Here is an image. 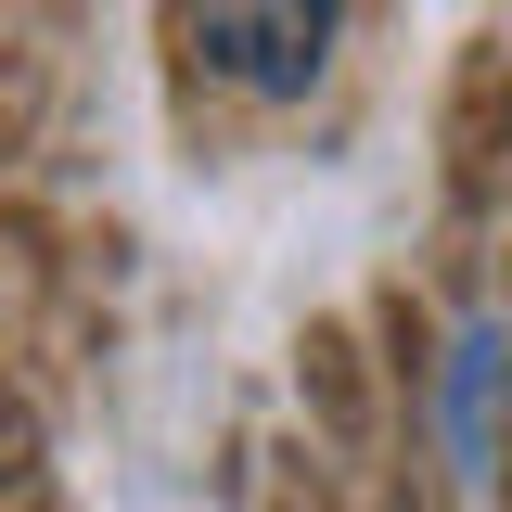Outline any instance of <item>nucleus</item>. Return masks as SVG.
Listing matches in <instances>:
<instances>
[{"instance_id": "nucleus-2", "label": "nucleus", "mask_w": 512, "mask_h": 512, "mask_svg": "<svg viewBox=\"0 0 512 512\" xmlns=\"http://www.w3.org/2000/svg\"><path fill=\"white\" fill-rule=\"evenodd\" d=\"M487 372H500V333L461 346V474H487Z\"/></svg>"}, {"instance_id": "nucleus-1", "label": "nucleus", "mask_w": 512, "mask_h": 512, "mask_svg": "<svg viewBox=\"0 0 512 512\" xmlns=\"http://www.w3.org/2000/svg\"><path fill=\"white\" fill-rule=\"evenodd\" d=\"M180 39L205 77H231L256 103H295L333 52V0H180Z\"/></svg>"}]
</instances>
